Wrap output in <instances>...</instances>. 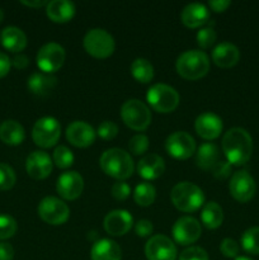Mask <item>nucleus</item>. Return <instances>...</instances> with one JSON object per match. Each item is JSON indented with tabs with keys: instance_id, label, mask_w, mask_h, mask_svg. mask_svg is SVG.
<instances>
[{
	"instance_id": "f257e3e1",
	"label": "nucleus",
	"mask_w": 259,
	"mask_h": 260,
	"mask_svg": "<svg viewBox=\"0 0 259 260\" xmlns=\"http://www.w3.org/2000/svg\"><path fill=\"white\" fill-rule=\"evenodd\" d=\"M222 151L231 165H244L253 152V140L246 129L230 128L222 139Z\"/></svg>"
},
{
	"instance_id": "f03ea898",
	"label": "nucleus",
	"mask_w": 259,
	"mask_h": 260,
	"mask_svg": "<svg viewBox=\"0 0 259 260\" xmlns=\"http://www.w3.org/2000/svg\"><path fill=\"white\" fill-rule=\"evenodd\" d=\"M99 165L107 175L118 180L128 179L134 173L132 157L122 149H109L104 151Z\"/></svg>"
},
{
	"instance_id": "7ed1b4c3",
	"label": "nucleus",
	"mask_w": 259,
	"mask_h": 260,
	"mask_svg": "<svg viewBox=\"0 0 259 260\" xmlns=\"http://www.w3.org/2000/svg\"><path fill=\"white\" fill-rule=\"evenodd\" d=\"M170 198L175 207L182 212H196L205 203V194L202 189L189 182H182L174 185Z\"/></svg>"
},
{
	"instance_id": "20e7f679",
	"label": "nucleus",
	"mask_w": 259,
	"mask_h": 260,
	"mask_svg": "<svg viewBox=\"0 0 259 260\" xmlns=\"http://www.w3.org/2000/svg\"><path fill=\"white\" fill-rule=\"evenodd\" d=\"M175 66L182 78L187 80H198L210 70V58L202 51H185L178 57Z\"/></svg>"
},
{
	"instance_id": "39448f33",
	"label": "nucleus",
	"mask_w": 259,
	"mask_h": 260,
	"mask_svg": "<svg viewBox=\"0 0 259 260\" xmlns=\"http://www.w3.org/2000/svg\"><path fill=\"white\" fill-rule=\"evenodd\" d=\"M146 99L151 108L159 113H170L179 104V94L167 84H155L147 90Z\"/></svg>"
},
{
	"instance_id": "423d86ee",
	"label": "nucleus",
	"mask_w": 259,
	"mask_h": 260,
	"mask_svg": "<svg viewBox=\"0 0 259 260\" xmlns=\"http://www.w3.org/2000/svg\"><path fill=\"white\" fill-rule=\"evenodd\" d=\"M122 121L134 131H145L151 123V112L142 102L130 99L121 108Z\"/></svg>"
},
{
	"instance_id": "0eeeda50",
	"label": "nucleus",
	"mask_w": 259,
	"mask_h": 260,
	"mask_svg": "<svg viewBox=\"0 0 259 260\" xmlns=\"http://www.w3.org/2000/svg\"><path fill=\"white\" fill-rule=\"evenodd\" d=\"M113 37L107 30L101 28L90 29L84 37V48L90 56L95 58H107L114 52Z\"/></svg>"
},
{
	"instance_id": "6e6552de",
	"label": "nucleus",
	"mask_w": 259,
	"mask_h": 260,
	"mask_svg": "<svg viewBox=\"0 0 259 260\" xmlns=\"http://www.w3.org/2000/svg\"><path fill=\"white\" fill-rule=\"evenodd\" d=\"M61 135L60 123L53 117H43L35 123L32 129V139L37 146L50 149L55 146Z\"/></svg>"
},
{
	"instance_id": "1a4fd4ad",
	"label": "nucleus",
	"mask_w": 259,
	"mask_h": 260,
	"mask_svg": "<svg viewBox=\"0 0 259 260\" xmlns=\"http://www.w3.org/2000/svg\"><path fill=\"white\" fill-rule=\"evenodd\" d=\"M38 216L46 223L62 225L70 217V208L63 201L56 197H46L38 205Z\"/></svg>"
},
{
	"instance_id": "9d476101",
	"label": "nucleus",
	"mask_w": 259,
	"mask_h": 260,
	"mask_svg": "<svg viewBox=\"0 0 259 260\" xmlns=\"http://www.w3.org/2000/svg\"><path fill=\"white\" fill-rule=\"evenodd\" d=\"M66 53L62 46L58 43H47L42 46L37 53V66L45 74L57 71L65 62Z\"/></svg>"
},
{
	"instance_id": "9b49d317",
	"label": "nucleus",
	"mask_w": 259,
	"mask_h": 260,
	"mask_svg": "<svg viewBox=\"0 0 259 260\" xmlns=\"http://www.w3.org/2000/svg\"><path fill=\"white\" fill-rule=\"evenodd\" d=\"M165 149L168 154L174 159L187 160L195 154L196 141L187 132L178 131L168 137L165 142Z\"/></svg>"
},
{
	"instance_id": "f8f14e48",
	"label": "nucleus",
	"mask_w": 259,
	"mask_h": 260,
	"mask_svg": "<svg viewBox=\"0 0 259 260\" xmlns=\"http://www.w3.org/2000/svg\"><path fill=\"white\" fill-rule=\"evenodd\" d=\"M229 189H230V194L238 202L246 203L255 194L256 185L253 177L246 170H240L233 174Z\"/></svg>"
},
{
	"instance_id": "ddd939ff",
	"label": "nucleus",
	"mask_w": 259,
	"mask_h": 260,
	"mask_svg": "<svg viewBox=\"0 0 259 260\" xmlns=\"http://www.w3.org/2000/svg\"><path fill=\"white\" fill-rule=\"evenodd\" d=\"M201 234H202L201 223L189 216L180 217L173 226V238L175 243L183 246L196 243L201 238Z\"/></svg>"
},
{
	"instance_id": "4468645a",
	"label": "nucleus",
	"mask_w": 259,
	"mask_h": 260,
	"mask_svg": "<svg viewBox=\"0 0 259 260\" xmlns=\"http://www.w3.org/2000/svg\"><path fill=\"white\" fill-rule=\"evenodd\" d=\"M145 254L147 260H175L177 248L169 238L164 235H155L145 246Z\"/></svg>"
},
{
	"instance_id": "2eb2a0df",
	"label": "nucleus",
	"mask_w": 259,
	"mask_h": 260,
	"mask_svg": "<svg viewBox=\"0 0 259 260\" xmlns=\"http://www.w3.org/2000/svg\"><path fill=\"white\" fill-rule=\"evenodd\" d=\"M84 180L79 173L68 172L60 175L56 183V190L58 194L68 201H74L79 198L83 193Z\"/></svg>"
},
{
	"instance_id": "dca6fc26",
	"label": "nucleus",
	"mask_w": 259,
	"mask_h": 260,
	"mask_svg": "<svg viewBox=\"0 0 259 260\" xmlns=\"http://www.w3.org/2000/svg\"><path fill=\"white\" fill-rule=\"evenodd\" d=\"M25 170L28 175L36 180L47 178L52 172V160L45 151H33L28 155L25 161Z\"/></svg>"
},
{
	"instance_id": "f3484780",
	"label": "nucleus",
	"mask_w": 259,
	"mask_h": 260,
	"mask_svg": "<svg viewBox=\"0 0 259 260\" xmlns=\"http://www.w3.org/2000/svg\"><path fill=\"white\" fill-rule=\"evenodd\" d=\"M95 131L84 121H75L66 128V139L76 147H88L95 141Z\"/></svg>"
},
{
	"instance_id": "a211bd4d",
	"label": "nucleus",
	"mask_w": 259,
	"mask_h": 260,
	"mask_svg": "<svg viewBox=\"0 0 259 260\" xmlns=\"http://www.w3.org/2000/svg\"><path fill=\"white\" fill-rule=\"evenodd\" d=\"M134 223V218L127 211L114 210L104 218V230L112 236H123L128 233Z\"/></svg>"
},
{
	"instance_id": "6ab92c4d",
	"label": "nucleus",
	"mask_w": 259,
	"mask_h": 260,
	"mask_svg": "<svg viewBox=\"0 0 259 260\" xmlns=\"http://www.w3.org/2000/svg\"><path fill=\"white\" fill-rule=\"evenodd\" d=\"M196 132L205 140H215L222 132V119L215 113L206 112L197 117L195 123Z\"/></svg>"
},
{
	"instance_id": "aec40b11",
	"label": "nucleus",
	"mask_w": 259,
	"mask_h": 260,
	"mask_svg": "<svg viewBox=\"0 0 259 260\" xmlns=\"http://www.w3.org/2000/svg\"><path fill=\"white\" fill-rule=\"evenodd\" d=\"M165 170V162L161 156L156 154H149L142 157L137 164V173L146 180H154L161 177Z\"/></svg>"
},
{
	"instance_id": "412c9836",
	"label": "nucleus",
	"mask_w": 259,
	"mask_h": 260,
	"mask_svg": "<svg viewBox=\"0 0 259 260\" xmlns=\"http://www.w3.org/2000/svg\"><path fill=\"white\" fill-rule=\"evenodd\" d=\"M210 19V12L200 3L188 4L180 13V20L188 28H198L206 24Z\"/></svg>"
},
{
	"instance_id": "4be33fe9",
	"label": "nucleus",
	"mask_w": 259,
	"mask_h": 260,
	"mask_svg": "<svg viewBox=\"0 0 259 260\" xmlns=\"http://www.w3.org/2000/svg\"><path fill=\"white\" fill-rule=\"evenodd\" d=\"M240 52L235 45L230 42H222L212 51V60L215 65L221 69H230L238 63Z\"/></svg>"
},
{
	"instance_id": "5701e85b",
	"label": "nucleus",
	"mask_w": 259,
	"mask_h": 260,
	"mask_svg": "<svg viewBox=\"0 0 259 260\" xmlns=\"http://www.w3.org/2000/svg\"><path fill=\"white\" fill-rule=\"evenodd\" d=\"M47 17L55 23H66L75 15V5L69 0H52L46 7Z\"/></svg>"
},
{
	"instance_id": "b1692460",
	"label": "nucleus",
	"mask_w": 259,
	"mask_h": 260,
	"mask_svg": "<svg viewBox=\"0 0 259 260\" xmlns=\"http://www.w3.org/2000/svg\"><path fill=\"white\" fill-rule=\"evenodd\" d=\"M91 260H121L122 251L118 244L109 239H102L93 245Z\"/></svg>"
},
{
	"instance_id": "393cba45",
	"label": "nucleus",
	"mask_w": 259,
	"mask_h": 260,
	"mask_svg": "<svg viewBox=\"0 0 259 260\" xmlns=\"http://www.w3.org/2000/svg\"><path fill=\"white\" fill-rule=\"evenodd\" d=\"M57 85V79L51 74L35 73L29 76L27 81V86L36 95H47Z\"/></svg>"
},
{
	"instance_id": "a878e982",
	"label": "nucleus",
	"mask_w": 259,
	"mask_h": 260,
	"mask_svg": "<svg viewBox=\"0 0 259 260\" xmlns=\"http://www.w3.org/2000/svg\"><path fill=\"white\" fill-rule=\"evenodd\" d=\"M25 139L22 124L13 119H7L0 124V140L9 146H18Z\"/></svg>"
},
{
	"instance_id": "bb28decb",
	"label": "nucleus",
	"mask_w": 259,
	"mask_h": 260,
	"mask_svg": "<svg viewBox=\"0 0 259 260\" xmlns=\"http://www.w3.org/2000/svg\"><path fill=\"white\" fill-rule=\"evenodd\" d=\"M220 161V151L215 144H203L198 147L196 157L198 168L206 172H212Z\"/></svg>"
},
{
	"instance_id": "cd10ccee",
	"label": "nucleus",
	"mask_w": 259,
	"mask_h": 260,
	"mask_svg": "<svg viewBox=\"0 0 259 260\" xmlns=\"http://www.w3.org/2000/svg\"><path fill=\"white\" fill-rule=\"evenodd\" d=\"M2 43L5 50L18 53L23 51L27 46V37L24 32L18 27H7L2 32Z\"/></svg>"
},
{
	"instance_id": "c85d7f7f",
	"label": "nucleus",
	"mask_w": 259,
	"mask_h": 260,
	"mask_svg": "<svg viewBox=\"0 0 259 260\" xmlns=\"http://www.w3.org/2000/svg\"><path fill=\"white\" fill-rule=\"evenodd\" d=\"M201 220L203 225L210 230L220 228L223 221V212L221 206L216 202L206 203L201 212Z\"/></svg>"
},
{
	"instance_id": "c756f323",
	"label": "nucleus",
	"mask_w": 259,
	"mask_h": 260,
	"mask_svg": "<svg viewBox=\"0 0 259 260\" xmlns=\"http://www.w3.org/2000/svg\"><path fill=\"white\" fill-rule=\"evenodd\" d=\"M131 74L139 83H150L154 78V68L146 58H136L131 63Z\"/></svg>"
},
{
	"instance_id": "7c9ffc66",
	"label": "nucleus",
	"mask_w": 259,
	"mask_h": 260,
	"mask_svg": "<svg viewBox=\"0 0 259 260\" xmlns=\"http://www.w3.org/2000/svg\"><path fill=\"white\" fill-rule=\"evenodd\" d=\"M156 197V190H155L154 185L150 184L147 182H142L135 188L134 198L135 202L142 207H147V206L152 205Z\"/></svg>"
},
{
	"instance_id": "2f4dec72",
	"label": "nucleus",
	"mask_w": 259,
	"mask_h": 260,
	"mask_svg": "<svg viewBox=\"0 0 259 260\" xmlns=\"http://www.w3.org/2000/svg\"><path fill=\"white\" fill-rule=\"evenodd\" d=\"M241 246L246 253L259 255V228L248 229L241 236Z\"/></svg>"
},
{
	"instance_id": "473e14b6",
	"label": "nucleus",
	"mask_w": 259,
	"mask_h": 260,
	"mask_svg": "<svg viewBox=\"0 0 259 260\" xmlns=\"http://www.w3.org/2000/svg\"><path fill=\"white\" fill-rule=\"evenodd\" d=\"M53 162L60 169H68L74 164V155L66 146L56 147L53 151Z\"/></svg>"
},
{
	"instance_id": "72a5a7b5",
	"label": "nucleus",
	"mask_w": 259,
	"mask_h": 260,
	"mask_svg": "<svg viewBox=\"0 0 259 260\" xmlns=\"http://www.w3.org/2000/svg\"><path fill=\"white\" fill-rule=\"evenodd\" d=\"M17 177L8 164L0 162V190H9L14 187Z\"/></svg>"
},
{
	"instance_id": "f704fd0d",
	"label": "nucleus",
	"mask_w": 259,
	"mask_h": 260,
	"mask_svg": "<svg viewBox=\"0 0 259 260\" xmlns=\"http://www.w3.org/2000/svg\"><path fill=\"white\" fill-rule=\"evenodd\" d=\"M17 221L9 215H0V240L10 239L17 233Z\"/></svg>"
},
{
	"instance_id": "c9c22d12",
	"label": "nucleus",
	"mask_w": 259,
	"mask_h": 260,
	"mask_svg": "<svg viewBox=\"0 0 259 260\" xmlns=\"http://www.w3.org/2000/svg\"><path fill=\"white\" fill-rule=\"evenodd\" d=\"M130 151L134 155H142L149 149V139L145 135H136L128 142Z\"/></svg>"
},
{
	"instance_id": "e433bc0d",
	"label": "nucleus",
	"mask_w": 259,
	"mask_h": 260,
	"mask_svg": "<svg viewBox=\"0 0 259 260\" xmlns=\"http://www.w3.org/2000/svg\"><path fill=\"white\" fill-rule=\"evenodd\" d=\"M216 35L215 29L211 27H205L197 33V43L201 48H210L213 43L216 42Z\"/></svg>"
},
{
	"instance_id": "4c0bfd02",
	"label": "nucleus",
	"mask_w": 259,
	"mask_h": 260,
	"mask_svg": "<svg viewBox=\"0 0 259 260\" xmlns=\"http://www.w3.org/2000/svg\"><path fill=\"white\" fill-rule=\"evenodd\" d=\"M96 134L99 135L101 139L109 141V140H113L117 136V134H118V127L112 121H104L99 124Z\"/></svg>"
},
{
	"instance_id": "58836bf2",
	"label": "nucleus",
	"mask_w": 259,
	"mask_h": 260,
	"mask_svg": "<svg viewBox=\"0 0 259 260\" xmlns=\"http://www.w3.org/2000/svg\"><path fill=\"white\" fill-rule=\"evenodd\" d=\"M179 260H208V254L200 246H190L180 253Z\"/></svg>"
},
{
	"instance_id": "ea45409f",
	"label": "nucleus",
	"mask_w": 259,
	"mask_h": 260,
	"mask_svg": "<svg viewBox=\"0 0 259 260\" xmlns=\"http://www.w3.org/2000/svg\"><path fill=\"white\" fill-rule=\"evenodd\" d=\"M131 194V188L123 180H118L117 183H114L113 187H112V196L116 198L117 201H124L130 197Z\"/></svg>"
},
{
	"instance_id": "a19ab883",
	"label": "nucleus",
	"mask_w": 259,
	"mask_h": 260,
	"mask_svg": "<svg viewBox=\"0 0 259 260\" xmlns=\"http://www.w3.org/2000/svg\"><path fill=\"white\" fill-rule=\"evenodd\" d=\"M220 250L226 258H238L239 244L234 239H223L220 245Z\"/></svg>"
},
{
	"instance_id": "79ce46f5",
	"label": "nucleus",
	"mask_w": 259,
	"mask_h": 260,
	"mask_svg": "<svg viewBox=\"0 0 259 260\" xmlns=\"http://www.w3.org/2000/svg\"><path fill=\"white\" fill-rule=\"evenodd\" d=\"M230 173H231V164L228 161V160H226V161L221 160V161L216 165L215 169L212 170V174L215 175L216 178H218V179H225V178H228L229 175H230Z\"/></svg>"
},
{
	"instance_id": "37998d69",
	"label": "nucleus",
	"mask_w": 259,
	"mask_h": 260,
	"mask_svg": "<svg viewBox=\"0 0 259 260\" xmlns=\"http://www.w3.org/2000/svg\"><path fill=\"white\" fill-rule=\"evenodd\" d=\"M152 223L149 220H140L135 226V231L140 238H146L152 233Z\"/></svg>"
},
{
	"instance_id": "c03bdc74",
	"label": "nucleus",
	"mask_w": 259,
	"mask_h": 260,
	"mask_svg": "<svg viewBox=\"0 0 259 260\" xmlns=\"http://www.w3.org/2000/svg\"><path fill=\"white\" fill-rule=\"evenodd\" d=\"M14 258V249L9 243H0V260H13Z\"/></svg>"
},
{
	"instance_id": "a18cd8bd",
	"label": "nucleus",
	"mask_w": 259,
	"mask_h": 260,
	"mask_svg": "<svg viewBox=\"0 0 259 260\" xmlns=\"http://www.w3.org/2000/svg\"><path fill=\"white\" fill-rule=\"evenodd\" d=\"M10 66H12V60L8 57V55L0 52V79L8 75Z\"/></svg>"
},
{
	"instance_id": "49530a36",
	"label": "nucleus",
	"mask_w": 259,
	"mask_h": 260,
	"mask_svg": "<svg viewBox=\"0 0 259 260\" xmlns=\"http://www.w3.org/2000/svg\"><path fill=\"white\" fill-rule=\"evenodd\" d=\"M12 63L15 69H18V70H23V69H25L29 65V58L25 55L18 53V55L12 60Z\"/></svg>"
},
{
	"instance_id": "de8ad7c7",
	"label": "nucleus",
	"mask_w": 259,
	"mask_h": 260,
	"mask_svg": "<svg viewBox=\"0 0 259 260\" xmlns=\"http://www.w3.org/2000/svg\"><path fill=\"white\" fill-rule=\"evenodd\" d=\"M231 3L229 0H215V2H210L208 5H210L211 9L216 13L225 12L229 7H230Z\"/></svg>"
},
{
	"instance_id": "09e8293b",
	"label": "nucleus",
	"mask_w": 259,
	"mask_h": 260,
	"mask_svg": "<svg viewBox=\"0 0 259 260\" xmlns=\"http://www.w3.org/2000/svg\"><path fill=\"white\" fill-rule=\"evenodd\" d=\"M23 5L25 7H29V8H42V7H47L48 2H43V0H35V2H25V0H22Z\"/></svg>"
},
{
	"instance_id": "8fccbe9b",
	"label": "nucleus",
	"mask_w": 259,
	"mask_h": 260,
	"mask_svg": "<svg viewBox=\"0 0 259 260\" xmlns=\"http://www.w3.org/2000/svg\"><path fill=\"white\" fill-rule=\"evenodd\" d=\"M235 260H253V259L248 258V256H238Z\"/></svg>"
},
{
	"instance_id": "3c124183",
	"label": "nucleus",
	"mask_w": 259,
	"mask_h": 260,
	"mask_svg": "<svg viewBox=\"0 0 259 260\" xmlns=\"http://www.w3.org/2000/svg\"><path fill=\"white\" fill-rule=\"evenodd\" d=\"M3 19H4V12H3V9L0 8V23L3 22Z\"/></svg>"
}]
</instances>
